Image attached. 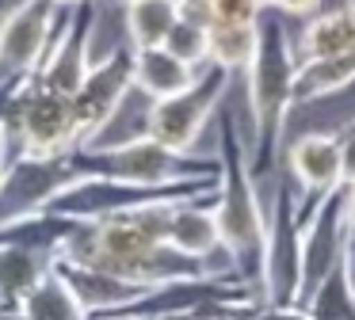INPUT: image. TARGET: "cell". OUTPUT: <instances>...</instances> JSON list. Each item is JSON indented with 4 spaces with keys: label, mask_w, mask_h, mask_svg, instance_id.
Returning a JSON list of instances; mask_svg holds the SVG:
<instances>
[{
    "label": "cell",
    "mask_w": 355,
    "mask_h": 320,
    "mask_svg": "<svg viewBox=\"0 0 355 320\" xmlns=\"http://www.w3.org/2000/svg\"><path fill=\"white\" fill-rule=\"evenodd\" d=\"M214 217L222 233V256L230 271L260 290L263 278V244H268V217L260 206V187L252 175V157L241 137V126L230 107L218 111V190Z\"/></svg>",
    "instance_id": "obj_1"
},
{
    "label": "cell",
    "mask_w": 355,
    "mask_h": 320,
    "mask_svg": "<svg viewBox=\"0 0 355 320\" xmlns=\"http://www.w3.org/2000/svg\"><path fill=\"white\" fill-rule=\"evenodd\" d=\"M248 80V114H252V175L275 172L279 137H283L286 114L294 111V80H298V53L291 46L286 23L275 8L260 12V42H256L252 65L245 69Z\"/></svg>",
    "instance_id": "obj_2"
},
{
    "label": "cell",
    "mask_w": 355,
    "mask_h": 320,
    "mask_svg": "<svg viewBox=\"0 0 355 320\" xmlns=\"http://www.w3.org/2000/svg\"><path fill=\"white\" fill-rule=\"evenodd\" d=\"M73 164L85 175L138 183V187H168V183H187V179L218 175V157L176 152V149H168V145L153 141L149 134H134V137H123V141H111V145L73 149Z\"/></svg>",
    "instance_id": "obj_3"
},
{
    "label": "cell",
    "mask_w": 355,
    "mask_h": 320,
    "mask_svg": "<svg viewBox=\"0 0 355 320\" xmlns=\"http://www.w3.org/2000/svg\"><path fill=\"white\" fill-rule=\"evenodd\" d=\"M0 145H4V157L8 160H16V157H65V152L80 149V122H77L73 96L42 88L31 76L16 91L8 114H4Z\"/></svg>",
    "instance_id": "obj_4"
},
{
    "label": "cell",
    "mask_w": 355,
    "mask_h": 320,
    "mask_svg": "<svg viewBox=\"0 0 355 320\" xmlns=\"http://www.w3.org/2000/svg\"><path fill=\"white\" fill-rule=\"evenodd\" d=\"M230 84H233V73H225L222 65H202L191 88L149 103L141 134H149L153 141L168 145L176 152H191L195 141L202 137V130H207V122L222 111Z\"/></svg>",
    "instance_id": "obj_5"
},
{
    "label": "cell",
    "mask_w": 355,
    "mask_h": 320,
    "mask_svg": "<svg viewBox=\"0 0 355 320\" xmlns=\"http://www.w3.org/2000/svg\"><path fill=\"white\" fill-rule=\"evenodd\" d=\"M65 8L54 0H19L0 15V84H24L42 69Z\"/></svg>",
    "instance_id": "obj_6"
},
{
    "label": "cell",
    "mask_w": 355,
    "mask_h": 320,
    "mask_svg": "<svg viewBox=\"0 0 355 320\" xmlns=\"http://www.w3.org/2000/svg\"><path fill=\"white\" fill-rule=\"evenodd\" d=\"M80 179H88V175L73 164V152L8 160L4 172H0V225L50 210V202L58 195H65L69 187H77Z\"/></svg>",
    "instance_id": "obj_7"
},
{
    "label": "cell",
    "mask_w": 355,
    "mask_h": 320,
    "mask_svg": "<svg viewBox=\"0 0 355 320\" xmlns=\"http://www.w3.org/2000/svg\"><path fill=\"white\" fill-rule=\"evenodd\" d=\"M130 91H134V46L123 42L111 53H103L100 61H92L85 84L73 96L77 122H80V149L100 145L103 130L119 118Z\"/></svg>",
    "instance_id": "obj_8"
},
{
    "label": "cell",
    "mask_w": 355,
    "mask_h": 320,
    "mask_svg": "<svg viewBox=\"0 0 355 320\" xmlns=\"http://www.w3.org/2000/svg\"><path fill=\"white\" fill-rule=\"evenodd\" d=\"M298 282H302V225H298V206H294V195H291V179H283L275 190V210L268 217L260 301L298 305Z\"/></svg>",
    "instance_id": "obj_9"
},
{
    "label": "cell",
    "mask_w": 355,
    "mask_h": 320,
    "mask_svg": "<svg viewBox=\"0 0 355 320\" xmlns=\"http://www.w3.org/2000/svg\"><path fill=\"white\" fill-rule=\"evenodd\" d=\"M340 134L344 130H313L286 145V172L294 179V206H298V225H306L309 213L344 187L340 172Z\"/></svg>",
    "instance_id": "obj_10"
},
{
    "label": "cell",
    "mask_w": 355,
    "mask_h": 320,
    "mask_svg": "<svg viewBox=\"0 0 355 320\" xmlns=\"http://www.w3.org/2000/svg\"><path fill=\"white\" fill-rule=\"evenodd\" d=\"M100 19V0H88V4H73L65 8V19L54 35L42 69L35 73V80L50 91H62V96H77V88L85 84L88 69H92V30Z\"/></svg>",
    "instance_id": "obj_11"
},
{
    "label": "cell",
    "mask_w": 355,
    "mask_h": 320,
    "mask_svg": "<svg viewBox=\"0 0 355 320\" xmlns=\"http://www.w3.org/2000/svg\"><path fill=\"white\" fill-rule=\"evenodd\" d=\"M344 198L347 190H332L302 225V282H298V305L306 309V301L321 290V282L344 259Z\"/></svg>",
    "instance_id": "obj_12"
},
{
    "label": "cell",
    "mask_w": 355,
    "mask_h": 320,
    "mask_svg": "<svg viewBox=\"0 0 355 320\" xmlns=\"http://www.w3.org/2000/svg\"><path fill=\"white\" fill-rule=\"evenodd\" d=\"M54 271L77 294V301L85 305L88 317H115V312L130 309L146 294V286H134L126 278H115V274L96 271V267H85V263H69V259H54Z\"/></svg>",
    "instance_id": "obj_13"
},
{
    "label": "cell",
    "mask_w": 355,
    "mask_h": 320,
    "mask_svg": "<svg viewBox=\"0 0 355 320\" xmlns=\"http://www.w3.org/2000/svg\"><path fill=\"white\" fill-rule=\"evenodd\" d=\"M168 248H176L180 256L199 259V263L222 256V233H218V217H214V190L202 198H187V202H180L172 210Z\"/></svg>",
    "instance_id": "obj_14"
},
{
    "label": "cell",
    "mask_w": 355,
    "mask_h": 320,
    "mask_svg": "<svg viewBox=\"0 0 355 320\" xmlns=\"http://www.w3.org/2000/svg\"><path fill=\"white\" fill-rule=\"evenodd\" d=\"M195 76H199V69H191L187 61H180L176 53L164 50V46L134 50V91L149 96V103L191 88Z\"/></svg>",
    "instance_id": "obj_15"
},
{
    "label": "cell",
    "mask_w": 355,
    "mask_h": 320,
    "mask_svg": "<svg viewBox=\"0 0 355 320\" xmlns=\"http://www.w3.org/2000/svg\"><path fill=\"white\" fill-rule=\"evenodd\" d=\"M355 50V8H332V12H317L306 19V30L298 35V61H317V57H340V53Z\"/></svg>",
    "instance_id": "obj_16"
},
{
    "label": "cell",
    "mask_w": 355,
    "mask_h": 320,
    "mask_svg": "<svg viewBox=\"0 0 355 320\" xmlns=\"http://www.w3.org/2000/svg\"><path fill=\"white\" fill-rule=\"evenodd\" d=\"M73 229H77V221L62 217L54 210L27 213V217L0 225V248H24V251H39V256H58L65 248V240L73 236Z\"/></svg>",
    "instance_id": "obj_17"
},
{
    "label": "cell",
    "mask_w": 355,
    "mask_h": 320,
    "mask_svg": "<svg viewBox=\"0 0 355 320\" xmlns=\"http://www.w3.org/2000/svg\"><path fill=\"white\" fill-rule=\"evenodd\" d=\"M123 23L134 50L164 46L180 23V0H123Z\"/></svg>",
    "instance_id": "obj_18"
},
{
    "label": "cell",
    "mask_w": 355,
    "mask_h": 320,
    "mask_svg": "<svg viewBox=\"0 0 355 320\" xmlns=\"http://www.w3.org/2000/svg\"><path fill=\"white\" fill-rule=\"evenodd\" d=\"M54 259L58 256H39V251H24V248H0V294H4L12 312L54 271Z\"/></svg>",
    "instance_id": "obj_19"
},
{
    "label": "cell",
    "mask_w": 355,
    "mask_h": 320,
    "mask_svg": "<svg viewBox=\"0 0 355 320\" xmlns=\"http://www.w3.org/2000/svg\"><path fill=\"white\" fill-rule=\"evenodd\" d=\"M355 84V50L340 57L298 61V80H294V107H306L313 99H324L332 91Z\"/></svg>",
    "instance_id": "obj_20"
},
{
    "label": "cell",
    "mask_w": 355,
    "mask_h": 320,
    "mask_svg": "<svg viewBox=\"0 0 355 320\" xmlns=\"http://www.w3.org/2000/svg\"><path fill=\"white\" fill-rule=\"evenodd\" d=\"M210 65H222L225 73H245L252 65L260 23H210Z\"/></svg>",
    "instance_id": "obj_21"
},
{
    "label": "cell",
    "mask_w": 355,
    "mask_h": 320,
    "mask_svg": "<svg viewBox=\"0 0 355 320\" xmlns=\"http://www.w3.org/2000/svg\"><path fill=\"white\" fill-rule=\"evenodd\" d=\"M16 312L24 320H92L58 271H50L46 278L39 282V290H35Z\"/></svg>",
    "instance_id": "obj_22"
},
{
    "label": "cell",
    "mask_w": 355,
    "mask_h": 320,
    "mask_svg": "<svg viewBox=\"0 0 355 320\" xmlns=\"http://www.w3.org/2000/svg\"><path fill=\"white\" fill-rule=\"evenodd\" d=\"M306 312L313 320H355V278H352L344 259L321 282V290L306 301Z\"/></svg>",
    "instance_id": "obj_23"
},
{
    "label": "cell",
    "mask_w": 355,
    "mask_h": 320,
    "mask_svg": "<svg viewBox=\"0 0 355 320\" xmlns=\"http://www.w3.org/2000/svg\"><path fill=\"white\" fill-rule=\"evenodd\" d=\"M164 50H172L180 61H187L191 69L210 65V35H207V27L195 23V19H184V15H180V23L172 27Z\"/></svg>",
    "instance_id": "obj_24"
},
{
    "label": "cell",
    "mask_w": 355,
    "mask_h": 320,
    "mask_svg": "<svg viewBox=\"0 0 355 320\" xmlns=\"http://www.w3.org/2000/svg\"><path fill=\"white\" fill-rule=\"evenodd\" d=\"M256 0H210V23H260Z\"/></svg>",
    "instance_id": "obj_25"
},
{
    "label": "cell",
    "mask_w": 355,
    "mask_h": 320,
    "mask_svg": "<svg viewBox=\"0 0 355 320\" xmlns=\"http://www.w3.org/2000/svg\"><path fill=\"white\" fill-rule=\"evenodd\" d=\"M347 198H344V263L355 278V187H344Z\"/></svg>",
    "instance_id": "obj_26"
},
{
    "label": "cell",
    "mask_w": 355,
    "mask_h": 320,
    "mask_svg": "<svg viewBox=\"0 0 355 320\" xmlns=\"http://www.w3.org/2000/svg\"><path fill=\"white\" fill-rule=\"evenodd\" d=\"M340 172H344V187H355V122L340 134Z\"/></svg>",
    "instance_id": "obj_27"
},
{
    "label": "cell",
    "mask_w": 355,
    "mask_h": 320,
    "mask_svg": "<svg viewBox=\"0 0 355 320\" xmlns=\"http://www.w3.org/2000/svg\"><path fill=\"white\" fill-rule=\"evenodd\" d=\"M245 320H313L302 305H260L256 312H248Z\"/></svg>",
    "instance_id": "obj_28"
},
{
    "label": "cell",
    "mask_w": 355,
    "mask_h": 320,
    "mask_svg": "<svg viewBox=\"0 0 355 320\" xmlns=\"http://www.w3.org/2000/svg\"><path fill=\"white\" fill-rule=\"evenodd\" d=\"M271 8H275L279 15H317V8H321V0H271Z\"/></svg>",
    "instance_id": "obj_29"
},
{
    "label": "cell",
    "mask_w": 355,
    "mask_h": 320,
    "mask_svg": "<svg viewBox=\"0 0 355 320\" xmlns=\"http://www.w3.org/2000/svg\"><path fill=\"white\" fill-rule=\"evenodd\" d=\"M180 15L202 23V27L210 30V0H180Z\"/></svg>",
    "instance_id": "obj_30"
},
{
    "label": "cell",
    "mask_w": 355,
    "mask_h": 320,
    "mask_svg": "<svg viewBox=\"0 0 355 320\" xmlns=\"http://www.w3.org/2000/svg\"><path fill=\"white\" fill-rule=\"evenodd\" d=\"M27 84V80H24ZM24 84H0V126H4V114H8L12 99H16V91L24 88Z\"/></svg>",
    "instance_id": "obj_31"
},
{
    "label": "cell",
    "mask_w": 355,
    "mask_h": 320,
    "mask_svg": "<svg viewBox=\"0 0 355 320\" xmlns=\"http://www.w3.org/2000/svg\"><path fill=\"white\" fill-rule=\"evenodd\" d=\"M58 8H73V4H88V0H54Z\"/></svg>",
    "instance_id": "obj_32"
},
{
    "label": "cell",
    "mask_w": 355,
    "mask_h": 320,
    "mask_svg": "<svg viewBox=\"0 0 355 320\" xmlns=\"http://www.w3.org/2000/svg\"><path fill=\"white\" fill-rule=\"evenodd\" d=\"M0 312H12V309H8V301H4V294H0Z\"/></svg>",
    "instance_id": "obj_33"
},
{
    "label": "cell",
    "mask_w": 355,
    "mask_h": 320,
    "mask_svg": "<svg viewBox=\"0 0 355 320\" xmlns=\"http://www.w3.org/2000/svg\"><path fill=\"white\" fill-rule=\"evenodd\" d=\"M4 160H8V157H4V145H0V172H4Z\"/></svg>",
    "instance_id": "obj_34"
},
{
    "label": "cell",
    "mask_w": 355,
    "mask_h": 320,
    "mask_svg": "<svg viewBox=\"0 0 355 320\" xmlns=\"http://www.w3.org/2000/svg\"><path fill=\"white\" fill-rule=\"evenodd\" d=\"M4 12H8V0H0V15H4Z\"/></svg>",
    "instance_id": "obj_35"
},
{
    "label": "cell",
    "mask_w": 355,
    "mask_h": 320,
    "mask_svg": "<svg viewBox=\"0 0 355 320\" xmlns=\"http://www.w3.org/2000/svg\"><path fill=\"white\" fill-rule=\"evenodd\" d=\"M256 4H260V8H271V0H256Z\"/></svg>",
    "instance_id": "obj_36"
},
{
    "label": "cell",
    "mask_w": 355,
    "mask_h": 320,
    "mask_svg": "<svg viewBox=\"0 0 355 320\" xmlns=\"http://www.w3.org/2000/svg\"><path fill=\"white\" fill-rule=\"evenodd\" d=\"M8 320H24V317H19V312H8Z\"/></svg>",
    "instance_id": "obj_37"
},
{
    "label": "cell",
    "mask_w": 355,
    "mask_h": 320,
    "mask_svg": "<svg viewBox=\"0 0 355 320\" xmlns=\"http://www.w3.org/2000/svg\"><path fill=\"white\" fill-rule=\"evenodd\" d=\"M0 320H8V312H0Z\"/></svg>",
    "instance_id": "obj_38"
},
{
    "label": "cell",
    "mask_w": 355,
    "mask_h": 320,
    "mask_svg": "<svg viewBox=\"0 0 355 320\" xmlns=\"http://www.w3.org/2000/svg\"><path fill=\"white\" fill-rule=\"evenodd\" d=\"M347 4H352V8H355V0H347Z\"/></svg>",
    "instance_id": "obj_39"
}]
</instances>
